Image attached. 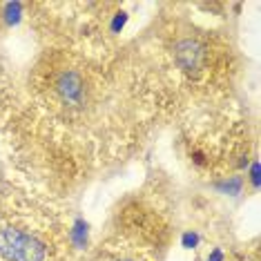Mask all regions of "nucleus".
<instances>
[{
	"label": "nucleus",
	"mask_w": 261,
	"mask_h": 261,
	"mask_svg": "<svg viewBox=\"0 0 261 261\" xmlns=\"http://www.w3.org/2000/svg\"><path fill=\"white\" fill-rule=\"evenodd\" d=\"M0 254L7 261H45L47 246L34 232L7 225L0 230Z\"/></svg>",
	"instance_id": "obj_1"
},
{
	"label": "nucleus",
	"mask_w": 261,
	"mask_h": 261,
	"mask_svg": "<svg viewBox=\"0 0 261 261\" xmlns=\"http://www.w3.org/2000/svg\"><path fill=\"white\" fill-rule=\"evenodd\" d=\"M176 63L181 65L183 69H201L205 63V49L203 45L197 43V40H181L174 49Z\"/></svg>",
	"instance_id": "obj_3"
},
{
	"label": "nucleus",
	"mask_w": 261,
	"mask_h": 261,
	"mask_svg": "<svg viewBox=\"0 0 261 261\" xmlns=\"http://www.w3.org/2000/svg\"><path fill=\"white\" fill-rule=\"evenodd\" d=\"M51 90H54V94L63 105L79 108V105L85 103L87 83H85V76L81 72H76V69H61L51 79Z\"/></svg>",
	"instance_id": "obj_2"
}]
</instances>
